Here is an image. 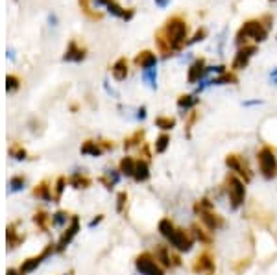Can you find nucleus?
Returning <instances> with one entry per match:
<instances>
[{"mask_svg":"<svg viewBox=\"0 0 277 275\" xmlns=\"http://www.w3.org/2000/svg\"><path fill=\"white\" fill-rule=\"evenodd\" d=\"M187 32H189V28H187V22H185L181 17H172L166 20L165 28L161 30V34L165 37L166 41H168V45L172 48V52H179L185 45H187Z\"/></svg>","mask_w":277,"mask_h":275,"instance_id":"f257e3e1","label":"nucleus"},{"mask_svg":"<svg viewBox=\"0 0 277 275\" xmlns=\"http://www.w3.org/2000/svg\"><path fill=\"white\" fill-rule=\"evenodd\" d=\"M268 37V28L262 24V20H248L244 22V26L239 30L237 34V45L242 46L248 39L255 41V43H262Z\"/></svg>","mask_w":277,"mask_h":275,"instance_id":"f03ea898","label":"nucleus"},{"mask_svg":"<svg viewBox=\"0 0 277 275\" xmlns=\"http://www.w3.org/2000/svg\"><path fill=\"white\" fill-rule=\"evenodd\" d=\"M259 159V168H260V174L264 175L266 179H274L277 174V161L276 155L270 148H262L257 154Z\"/></svg>","mask_w":277,"mask_h":275,"instance_id":"7ed1b4c3","label":"nucleus"},{"mask_svg":"<svg viewBox=\"0 0 277 275\" xmlns=\"http://www.w3.org/2000/svg\"><path fill=\"white\" fill-rule=\"evenodd\" d=\"M225 185H227V194H229L231 200V207L233 209H239L240 205L244 203V198H246V187L240 181L237 175H229L225 179Z\"/></svg>","mask_w":277,"mask_h":275,"instance_id":"20e7f679","label":"nucleus"},{"mask_svg":"<svg viewBox=\"0 0 277 275\" xmlns=\"http://www.w3.org/2000/svg\"><path fill=\"white\" fill-rule=\"evenodd\" d=\"M135 266L142 275H165V270L159 266L157 258L152 253H140L135 260Z\"/></svg>","mask_w":277,"mask_h":275,"instance_id":"39448f33","label":"nucleus"},{"mask_svg":"<svg viewBox=\"0 0 277 275\" xmlns=\"http://www.w3.org/2000/svg\"><path fill=\"white\" fill-rule=\"evenodd\" d=\"M257 54V46H240L237 55H235V59H233V65H231V69L233 70H242V69H246L249 63V59L253 57V55Z\"/></svg>","mask_w":277,"mask_h":275,"instance_id":"423d86ee","label":"nucleus"},{"mask_svg":"<svg viewBox=\"0 0 277 275\" xmlns=\"http://www.w3.org/2000/svg\"><path fill=\"white\" fill-rule=\"evenodd\" d=\"M168 242L174 246L175 249H179V251H189V249L192 248V242L194 239L189 235V231L185 229H177L175 227V231L170 235V239H168Z\"/></svg>","mask_w":277,"mask_h":275,"instance_id":"0eeeda50","label":"nucleus"},{"mask_svg":"<svg viewBox=\"0 0 277 275\" xmlns=\"http://www.w3.org/2000/svg\"><path fill=\"white\" fill-rule=\"evenodd\" d=\"M94 4H96V6H105V8L109 9L111 15L124 18V20H129V18L135 15V9H133V8H129V9L120 8L115 0H94Z\"/></svg>","mask_w":277,"mask_h":275,"instance_id":"6e6552de","label":"nucleus"},{"mask_svg":"<svg viewBox=\"0 0 277 275\" xmlns=\"http://www.w3.org/2000/svg\"><path fill=\"white\" fill-rule=\"evenodd\" d=\"M225 165L229 166L233 172H237L240 177H244V181H249V179H251V172H249V168L246 166V163L242 161V157L227 155V159H225Z\"/></svg>","mask_w":277,"mask_h":275,"instance_id":"1a4fd4ad","label":"nucleus"},{"mask_svg":"<svg viewBox=\"0 0 277 275\" xmlns=\"http://www.w3.org/2000/svg\"><path fill=\"white\" fill-rule=\"evenodd\" d=\"M85 55H87V50L78 45V41H70L69 46H67V50H65L63 61H76L78 63V61L85 59Z\"/></svg>","mask_w":277,"mask_h":275,"instance_id":"9d476101","label":"nucleus"},{"mask_svg":"<svg viewBox=\"0 0 277 275\" xmlns=\"http://www.w3.org/2000/svg\"><path fill=\"white\" fill-rule=\"evenodd\" d=\"M198 214H200V218H202L203 225H205L209 231H216L218 227H222V225H224L222 216H218V214L212 211V209H211V211H198Z\"/></svg>","mask_w":277,"mask_h":275,"instance_id":"9b49d317","label":"nucleus"},{"mask_svg":"<svg viewBox=\"0 0 277 275\" xmlns=\"http://www.w3.org/2000/svg\"><path fill=\"white\" fill-rule=\"evenodd\" d=\"M205 74H207V69H205V61H203V59H196V61L190 65V69H189L187 80H189V83H196V82H200V80H202Z\"/></svg>","mask_w":277,"mask_h":275,"instance_id":"f8f14e48","label":"nucleus"},{"mask_svg":"<svg viewBox=\"0 0 277 275\" xmlns=\"http://www.w3.org/2000/svg\"><path fill=\"white\" fill-rule=\"evenodd\" d=\"M135 65L140 67L142 70H146V69H154L157 65V55L154 52H150V50H144V52H140V54L135 57Z\"/></svg>","mask_w":277,"mask_h":275,"instance_id":"ddd939ff","label":"nucleus"},{"mask_svg":"<svg viewBox=\"0 0 277 275\" xmlns=\"http://www.w3.org/2000/svg\"><path fill=\"white\" fill-rule=\"evenodd\" d=\"M78 229H80V222H78V218L74 216L72 223L67 227V231H65L63 237H61V240H59V244H57V251H63V249L67 248V244H69V242L74 239V235L78 233Z\"/></svg>","mask_w":277,"mask_h":275,"instance_id":"4468645a","label":"nucleus"},{"mask_svg":"<svg viewBox=\"0 0 277 275\" xmlns=\"http://www.w3.org/2000/svg\"><path fill=\"white\" fill-rule=\"evenodd\" d=\"M111 72H113V78L117 80V82H122V80H126V76H128V59L126 57H119L115 65L111 67Z\"/></svg>","mask_w":277,"mask_h":275,"instance_id":"2eb2a0df","label":"nucleus"},{"mask_svg":"<svg viewBox=\"0 0 277 275\" xmlns=\"http://www.w3.org/2000/svg\"><path fill=\"white\" fill-rule=\"evenodd\" d=\"M212 270H214V260H212V257L209 253H202L200 257L196 258V262H194V272L203 274V272H212Z\"/></svg>","mask_w":277,"mask_h":275,"instance_id":"dca6fc26","label":"nucleus"},{"mask_svg":"<svg viewBox=\"0 0 277 275\" xmlns=\"http://www.w3.org/2000/svg\"><path fill=\"white\" fill-rule=\"evenodd\" d=\"M52 249H54V248H52V246H48V248H46L45 251H43V253L39 255V257L28 258L26 262H24V264L20 266V274H28V272H34V270H35V268L39 266V264H41V260H43V258H45L46 255H48V253L52 251Z\"/></svg>","mask_w":277,"mask_h":275,"instance_id":"f3484780","label":"nucleus"},{"mask_svg":"<svg viewBox=\"0 0 277 275\" xmlns=\"http://www.w3.org/2000/svg\"><path fill=\"white\" fill-rule=\"evenodd\" d=\"M135 181H146L148 177H150V168H148V163L146 161H137V165H135Z\"/></svg>","mask_w":277,"mask_h":275,"instance_id":"a211bd4d","label":"nucleus"},{"mask_svg":"<svg viewBox=\"0 0 277 275\" xmlns=\"http://www.w3.org/2000/svg\"><path fill=\"white\" fill-rule=\"evenodd\" d=\"M82 154L96 157V155H100L102 154V146L98 144V142H94V140H87V142L82 146Z\"/></svg>","mask_w":277,"mask_h":275,"instance_id":"6ab92c4d","label":"nucleus"},{"mask_svg":"<svg viewBox=\"0 0 277 275\" xmlns=\"http://www.w3.org/2000/svg\"><path fill=\"white\" fill-rule=\"evenodd\" d=\"M135 165H137V161H133L131 157H124L120 161V172L124 175H133L135 174Z\"/></svg>","mask_w":277,"mask_h":275,"instance_id":"aec40b11","label":"nucleus"},{"mask_svg":"<svg viewBox=\"0 0 277 275\" xmlns=\"http://www.w3.org/2000/svg\"><path fill=\"white\" fill-rule=\"evenodd\" d=\"M157 227H159V233H161L165 239H170V235L175 231L174 223L168 220V218H163V220L159 222V225H157Z\"/></svg>","mask_w":277,"mask_h":275,"instance_id":"412c9836","label":"nucleus"},{"mask_svg":"<svg viewBox=\"0 0 277 275\" xmlns=\"http://www.w3.org/2000/svg\"><path fill=\"white\" fill-rule=\"evenodd\" d=\"M196 103H198V98H194L192 94H183V96L177 98V107L179 109H190Z\"/></svg>","mask_w":277,"mask_h":275,"instance_id":"4be33fe9","label":"nucleus"},{"mask_svg":"<svg viewBox=\"0 0 277 275\" xmlns=\"http://www.w3.org/2000/svg\"><path fill=\"white\" fill-rule=\"evenodd\" d=\"M156 43L157 46H159V50H161V54L165 55V57H168V55L172 54V48H170V45H168V41H166L165 37H163V34L159 32L156 35Z\"/></svg>","mask_w":277,"mask_h":275,"instance_id":"5701e85b","label":"nucleus"},{"mask_svg":"<svg viewBox=\"0 0 277 275\" xmlns=\"http://www.w3.org/2000/svg\"><path fill=\"white\" fill-rule=\"evenodd\" d=\"M80 8H82V11L87 15L89 18H92V20H100L102 18V13H98V11H92L91 6H89V0H80Z\"/></svg>","mask_w":277,"mask_h":275,"instance_id":"b1692460","label":"nucleus"},{"mask_svg":"<svg viewBox=\"0 0 277 275\" xmlns=\"http://www.w3.org/2000/svg\"><path fill=\"white\" fill-rule=\"evenodd\" d=\"M156 258L157 260H161V264L165 268H168L170 264H172V260H170V253H168V249L165 248V246H161V248L156 251Z\"/></svg>","mask_w":277,"mask_h":275,"instance_id":"393cba45","label":"nucleus"},{"mask_svg":"<svg viewBox=\"0 0 277 275\" xmlns=\"http://www.w3.org/2000/svg\"><path fill=\"white\" fill-rule=\"evenodd\" d=\"M209 83H212V85H225V83H237V78H235L233 74H229V72H224V74H220L218 78H212V80H211Z\"/></svg>","mask_w":277,"mask_h":275,"instance_id":"a878e982","label":"nucleus"},{"mask_svg":"<svg viewBox=\"0 0 277 275\" xmlns=\"http://www.w3.org/2000/svg\"><path fill=\"white\" fill-rule=\"evenodd\" d=\"M192 235L194 239H198L200 242H203V244H211V237L205 233V229L203 227H200V225H192Z\"/></svg>","mask_w":277,"mask_h":275,"instance_id":"bb28decb","label":"nucleus"},{"mask_svg":"<svg viewBox=\"0 0 277 275\" xmlns=\"http://www.w3.org/2000/svg\"><path fill=\"white\" fill-rule=\"evenodd\" d=\"M168 144H170V137L168 135H159L156 140V152L157 154H165Z\"/></svg>","mask_w":277,"mask_h":275,"instance_id":"cd10ccee","label":"nucleus"},{"mask_svg":"<svg viewBox=\"0 0 277 275\" xmlns=\"http://www.w3.org/2000/svg\"><path fill=\"white\" fill-rule=\"evenodd\" d=\"M156 126L161 129H172L175 126V120L170 117H157L156 119Z\"/></svg>","mask_w":277,"mask_h":275,"instance_id":"c85d7f7f","label":"nucleus"},{"mask_svg":"<svg viewBox=\"0 0 277 275\" xmlns=\"http://www.w3.org/2000/svg\"><path fill=\"white\" fill-rule=\"evenodd\" d=\"M142 80L150 85V87H156V80H157V70L156 67L154 69H146L144 72H142Z\"/></svg>","mask_w":277,"mask_h":275,"instance_id":"c756f323","label":"nucleus"},{"mask_svg":"<svg viewBox=\"0 0 277 275\" xmlns=\"http://www.w3.org/2000/svg\"><path fill=\"white\" fill-rule=\"evenodd\" d=\"M18 87H20V82H18L17 76H13V74H9V76H6V89H8V92L17 91Z\"/></svg>","mask_w":277,"mask_h":275,"instance_id":"7c9ffc66","label":"nucleus"},{"mask_svg":"<svg viewBox=\"0 0 277 275\" xmlns=\"http://www.w3.org/2000/svg\"><path fill=\"white\" fill-rule=\"evenodd\" d=\"M70 185L76 187V189H85V187L89 185V179H87V177H83V175H80V174H76V175H72Z\"/></svg>","mask_w":277,"mask_h":275,"instance_id":"2f4dec72","label":"nucleus"},{"mask_svg":"<svg viewBox=\"0 0 277 275\" xmlns=\"http://www.w3.org/2000/svg\"><path fill=\"white\" fill-rule=\"evenodd\" d=\"M205 35H207V30H205V28H200V30H198V32L192 35V39H189V41H187V45L200 43V41H203V39H205Z\"/></svg>","mask_w":277,"mask_h":275,"instance_id":"473e14b6","label":"nucleus"},{"mask_svg":"<svg viewBox=\"0 0 277 275\" xmlns=\"http://www.w3.org/2000/svg\"><path fill=\"white\" fill-rule=\"evenodd\" d=\"M142 135H144V131H137L133 137H129L126 142H124V146L129 148V146H135V144H138L140 142V138H142Z\"/></svg>","mask_w":277,"mask_h":275,"instance_id":"72a5a7b5","label":"nucleus"},{"mask_svg":"<svg viewBox=\"0 0 277 275\" xmlns=\"http://www.w3.org/2000/svg\"><path fill=\"white\" fill-rule=\"evenodd\" d=\"M18 240H20V239L15 235V229H13V227H8V244H9V246H11V248H15Z\"/></svg>","mask_w":277,"mask_h":275,"instance_id":"f704fd0d","label":"nucleus"},{"mask_svg":"<svg viewBox=\"0 0 277 275\" xmlns=\"http://www.w3.org/2000/svg\"><path fill=\"white\" fill-rule=\"evenodd\" d=\"M35 196H41V198H45V200H50V198H52L50 192H48V187H46L45 183L39 185V189H35Z\"/></svg>","mask_w":277,"mask_h":275,"instance_id":"c9c22d12","label":"nucleus"},{"mask_svg":"<svg viewBox=\"0 0 277 275\" xmlns=\"http://www.w3.org/2000/svg\"><path fill=\"white\" fill-rule=\"evenodd\" d=\"M35 223H39L43 229H46V222H48V214H45V212H39V214H35Z\"/></svg>","mask_w":277,"mask_h":275,"instance_id":"e433bc0d","label":"nucleus"},{"mask_svg":"<svg viewBox=\"0 0 277 275\" xmlns=\"http://www.w3.org/2000/svg\"><path fill=\"white\" fill-rule=\"evenodd\" d=\"M9 185H11V189H13V190H20V189H22V185H24V179H22V177H13V179L9 181Z\"/></svg>","mask_w":277,"mask_h":275,"instance_id":"4c0bfd02","label":"nucleus"},{"mask_svg":"<svg viewBox=\"0 0 277 275\" xmlns=\"http://www.w3.org/2000/svg\"><path fill=\"white\" fill-rule=\"evenodd\" d=\"M11 155L15 157V159H24V155H26V152H24L22 148L13 146V148H11Z\"/></svg>","mask_w":277,"mask_h":275,"instance_id":"58836bf2","label":"nucleus"},{"mask_svg":"<svg viewBox=\"0 0 277 275\" xmlns=\"http://www.w3.org/2000/svg\"><path fill=\"white\" fill-rule=\"evenodd\" d=\"M63 187H65V179L63 177H59V179H57V183H55V198H59V196H61Z\"/></svg>","mask_w":277,"mask_h":275,"instance_id":"ea45409f","label":"nucleus"},{"mask_svg":"<svg viewBox=\"0 0 277 275\" xmlns=\"http://www.w3.org/2000/svg\"><path fill=\"white\" fill-rule=\"evenodd\" d=\"M126 192H120L119 194V203H117V211H122V207H124V203H126Z\"/></svg>","mask_w":277,"mask_h":275,"instance_id":"a19ab883","label":"nucleus"},{"mask_svg":"<svg viewBox=\"0 0 277 275\" xmlns=\"http://www.w3.org/2000/svg\"><path fill=\"white\" fill-rule=\"evenodd\" d=\"M65 216H67V214H65V212H57V214H54V223H63L65 222Z\"/></svg>","mask_w":277,"mask_h":275,"instance_id":"79ce46f5","label":"nucleus"},{"mask_svg":"<svg viewBox=\"0 0 277 275\" xmlns=\"http://www.w3.org/2000/svg\"><path fill=\"white\" fill-rule=\"evenodd\" d=\"M156 4L159 8H166V6L170 4V0H156Z\"/></svg>","mask_w":277,"mask_h":275,"instance_id":"37998d69","label":"nucleus"},{"mask_svg":"<svg viewBox=\"0 0 277 275\" xmlns=\"http://www.w3.org/2000/svg\"><path fill=\"white\" fill-rule=\"evenodd\" d=\"M146 117V109L142 107V109H138V119H144Z\"/></svg>","mask_w":277,"mask_h":275,"instance_id":"c03bdc74","label":"nucleus"},{"mask_svg":"<svg viewBox=\"0 0 277 275\" xmlns=\"http://www.w3.org/2000/svg\"><path fill=\"white\" fill-rule=\"evenodd\" d=\"M48 20L52 22V26H55V15H48Z\"/></svg>","mask_w":277,"mask_h":275,"instance_id":"a18cd8bd","label":"nucleus"},{"mask_svg":"<svg viewBox=\"0 0 277 275\" xmlns=\"http://www.w3.org/2000/svg\"><path fill=\"white\" fill-rule=\"evenodd\" d=\"M8 275H22L20 272H15V270H8Z\"/></svg>","mask_w":277,"mask_h":275,"instance_id":"49530a36","label":"nucleus"},{"mask_svg":"<svg viewBox=\"0 0 277 275\" xmlns=\"http://www.w3.org/2000/svg\"><path fill=\"white\" fill-rule=\"evenodd\" d=\"M272 76H276V78H277V70H276V72H274V74H272Z\"/></svg>","mask_w":277,"mask_h":275,"instance_id":"de8ad7c7","label":"nucleus"}]
</instances>
